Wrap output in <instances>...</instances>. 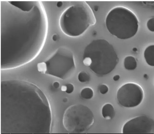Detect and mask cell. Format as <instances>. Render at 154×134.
Wrapping results in <instances>:
<instances>
[{"instance_id":"6da1fadb","label":"cell","mask_w":154,"mask_h":134,"mask_svg":"<svg viewBox=\"0 0 154 134\" xmlns=\"http://www.w3.org/2000/svg\"><path fill=\"white\" fill-rule=\"evenodd\" d=\"M96 21L93 12L88 3L80 2L68 7L62 13L59 25L65 34L76 37L83 33L90 26L94 25Z\"/></svg>"},{"instance_id":"7a4b0ae2","label":"cell","mask_w":154,"mask_h":134,"mask_svg":"<svg viewBox=\"0 0 154 134\" xmlns=\"http://www.w3.org/2000/svg\"><path fill=\"white\" fill-rule=\"evenodd\" d=\"M90 59L89 68L98 76L107 75L112 71L117 64L119 59L114 48L106 40L98 39L93 40L85 47L83 58Z\"/></svg>"},{"instance_id":"3957f363","label":"cell","mask_w":154,"mask_h":134,"mask_svg":"<svg viewBox=\"0 0 154 134\" xmlns=\"http://www.w3.org/2000/svg\"><path fill=\"white\" fill-rule=\"evenodd\" d=\"M37 67L41 73L62 80L72 77L76 69L73 53L63 46L59 47L45 61L38 63Z\"/></svg>"},{"instance_id":"277c9868","label":"cell","mask_w":154,"mask_h":134,"mask_svg":"<svg viewBox=\"0 0 154 134\" xmlns=\"http://www.w3.org/2000/svg\"><path fill=\"white\" fill-rule=\"evenodd\" d=\"M105 23L111 34L122 39L134 36L139 26L138 20L134 13L128 9L121 6L115 7L109 12Z\"/></svg>"},{"instance_id":"5b68a950","label":"cell","mask_w":154,"mask_h":134,"mask_svg":"<svg viewBox=\"0 0 154 134\" xmlns=\"http://www.w3.org/2000/svg\"><path fill=\"white\" fill-rule=\"evenodd\" d=\"M94 117L91 110L81 104L73 105L65 110L63 117V126L71 133H81L88 130L93 125Z\"/></svg>"},{"instance_id":"8992f818","label":"cell","mask_w":154,"mask_h":134,"mask_svg":"<svg viewBox=\"0 0 154 134\" xmlns=\"http://www.w3.org/2000/svg\"><path fill=\"white\" fill-rule=\"evenodd\" d=\"M143 97V93L141 87L135 83H127L118 90L117 98L119 103L127 108L133 107L139 105Z\"/></svg>"},{"instance_id":"52a82bcc","label":"cell","mask_w":154,"mask_h":134,"mask_svg":"<svg viewBox=\"0 0 154 134\" xmlns=\"http://www.w3.org/2000/svg\"><path fill=\"white\" fill-rule=\"evenodd\" d=\"M154 122L150 118L141 116L133 118L124 125L123 133H150L154 131Z\"/></svg>"},{"instance_id":"ba28073f","label":"cell","mask_w":154,"mask_h":134,"mask_svg":"<svg viewBox=\"0 0 154 134\" xmlns=\"http://www.w3.org/2000/svg\"><path fill=\"white\" fill-rule=\"evenodd\" d=\"M154 45H152L147 47L145 50L144 56L147 63L149 65L154 66Z\"/></svg>"},{"instance_id":"9c48e42d","label":"cell","mask_w":154,"mask_h":134,"mask_svg":"<svg viewBox=\"0 0 154 134\" xmlns=\"http://www.w3.org/2000/svg\"><path fill=\"white\" fill-rule=\"evenodd\" d=\"M102 114L105 118H113L115 115V111L112 105L109 103L104 105L102 108Z\"/></svg>"},{"instance_id":"30bf717a","label":"cell","mask_w":154,"mask_h":134,"mask_svg":"<svg viewBox=\"0 0 154 134\" xmlns=\"http://www.w3.org/2000/svg\"><path fill=\"white\" fill-rule=\"evenodd\" d=\"M124 65L126 69L132 70L136 68L137 63L134 57L131 56H128L125 58Z\"/></svg>"},{"instance_id":"8fae6325","label":"cell","mask_w":154,"mask_h":134,"mask_svg":"<svg viewBox=\"0 0 154 134\" xmlns=\"http://www.w3.org/2000/svg\"><path fill=\"white\" fill-rule=\"evenodd\" d=\"M81 96L83 98L86 99L91 98L93 96V92L90 88L86 87L83 89L80 93Z\"/></svg>"},{"instance_id":"7c38bea8","label":"cell","mask_w":154,"mask_h":134,"mask_svg":"<svg viewBox=\"0 0 154 134\" xmlns=\"http://www.w3.org/2000/svg\"><path fill=\"white\" fill-rule=\"evenodd\" d=\"M78 78L80 82L85 83L90 81V77L86 72L82 71L79 73L78 75Z\"/></svg>"},{"instance_id":"4fadbf2b","label":"cell","mask_w":154,"mask_h":134,"mask_svg":"<svg viewBox=\"0 0 154 134\" xmlns=\"http://www.w3.org/2000/svg\"><path fill=\"white\" fill-rule=\"evenodd\" d=\"M147 26L148 29L152 32L154 31V17L150 19L147 21Z\"/></svg>"},{"instance_id":"5bb4252c","label":"cell","mask_w":154,"mask_h":134,"mask_svg":"<svg viewBox=\"0 0 154 134\" xmlns=\"http://www.w3.org/2000/svg\"><path fill=\"white\" fill-rule=\"evenodd\" d=\"M66 86V90L65 92L66 93L70 94L72 93L74 90V87L73 85L71 83H68L65 85Z\"/></svg>"},{"instance_id":"9a60e30c","label":"cell","mask_w":154,"mask_h":134,"mask_svg":"<svg viewBox=\"0 0 154 134\" xmlns=\"http://www.w3.org/2000/svg\"><path fill=\"white\" fill-rule=\"evenodd\" d=\"M99 89L100 92L103 94H106L109 90L108 87L105 84L101 85L99 87Z\"/></svg>"},{"instance_id":"2e32d148","label":"cell","mask_w":154,"mask_h":134,"mask_svg":"<svg viewBox=\"0 0 154 134\" xmlns=\"http://www.w3.org/2000/svg\"><path fill=\"white\" fill-rule=\"evenodd\" d=\"M59 35L57 34H53L52 37V40L54 42L57 41L59 40Z\"/></svg>"},{"instance_id":"e0dca14e","label":"cell","mask_w":154,"mask_h":134,"mask_svg":"<svg viewBox=\"0 0 154 134\" xmlns=\"http://www.w3.org/2000/svg\"><path fill=\"white\" fill-rule=\"evenodd\" d=\"M53 86L55 88L57 89L59 87L60 83L58 81H55L53 83Z\"/></svg>"},{"instance_id":"ac0fdd59","label":"cell","mask_w":154,"mask_h":134,"mask_svg":"<svg viewBox=\"0 0 154 134\" xmlns=\"http://www.w3.org/2000/svg\"><path fill=\"white\" fill-rule=\"evenodd\" d=\"M63 3L62 1L58 2L56 4V6L58 8L61 7L63 5Z\"/></svg>"},{"instance_id":"d6986e66","label":"cell","mask_w":154,"mask_h":134,"mask_svg":"<svg viewBox=\"0 0 154 134\" xmlns=\"http://www.w3.org/2000/svg\"><path fill=\"white\" fill-rule=\"evenodd\" d=\"M120 78V76L118 75L115 76L113 77V79L115 81H118Z\"/></svg>"},{"instance_id":"ffe728a7","label":"cell","mask_w":154,"mask_h":134,"mask_svg":"<svg viewBox=\"0 0 154 134\" xmlns=\"http://www.w3.org/2000/svg\"><path fill=\"white\" fill-rule=\"evenodd\" d=\"M66 86L65 85H63L61 86V91H65L66 90Z\"/></svg>"},{"instance_id":"44dd1931","label":"cell","mask_w":154,"mask_h":134,"mask_svg":"<svg viewBox=\"0 0 154 134\" xmlns=\"http://www.w3.org/2000/svg\"><path fill=\"white\" fill-rule=\"evenodd\" d=\"M67 101V99L66 98H64L63 99V101L64 102H66Z\"/></svg>"}]
</instances>
